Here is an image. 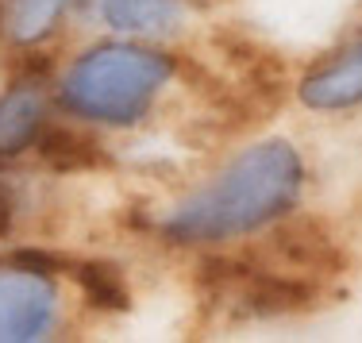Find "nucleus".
<instances>
[{"label": "nucleus", "instance_id": "3", "mask_svg": "<svg viewBox=\"0 0 362 343\" xmlns=\"http://www.w3.org/2000/svg\"><path fill=\"white\" fill-rule=\"evenodd\" d=\"M58 293L35 270L0 274V343L42 339L54 324Z\"/></svg>", "mask_w": 362, "mask_h": 343}, {"label": "nucleus", "instance_id": "2", "mask_svg": "<svg viewBox=\"0 0 362 343\" xmlns=\"http://www.w3.org/2000/svg\"><path fill=\"white\" fill-rule=\"evenodd\" d=\"M170 77V58L139 47H97L66 74L62 100L77 116L132 124Z\"/></svg>", "mask_w": 362, "mask_h": 343}, {"label": "nucleus", "instance_id": "9", "mask_svg": "<svg viewBox=\"0 0 362 343\" xmlns=\"http://www.w3.org/2000/svg\"><path fill=\"white\" fill-rule=\"evenodd\" d=\"M39 151H42V158L50 162V166H58V170H77V166H93V162L100 158V147L97 143H89V139H81L77 132H50L47 139L39 143Z\"/></svg>", "mask_w": 362, "mask_h": 343}, {"label": "nucleus", "instance_id": "1", "mask_svg": "<svg viewBox=\"0 0 362 343\" xmlns=\"http://www.w3.org/2000/svg\"><path fill=\"white\" fill-rule=\"evenodd\" d=\"M300 178L305 170H300L297 151L286 139H270L239 154L212 185L177 204V212L166 220V231L181 243L231 239L255 231L293 209Z\"/></svg>", "mask_w": 362, "mask_h": 343}, {"label": "nucleus", "instance_id": "8", "mask_svg": "<svg viewBox=\"0 0 362 343\" xmlns=\"http://www.w3.org/2000/svg\"><path fill=\"white\" fill-rule=\"evenodd\" d=\"M77 281H81L85 297L93 305H100V308H124L127 305V286L119 278V270L108 267V262H85V267H77Z\"/></svg>", "mask_w": 362, "mask_h": 343}, {"label": "nucleus", "instance_id": "4", "mask_svg": "<svg viewBox=\"0 0 362 343\" xmlns=\"http://www.w3.org/2000/svg\"><path fill=\"white\" fill-rule=\"evenodd\" d=\"M300 100L308 108H320V112L358 105L362 100V39H355L343 54H335L316 74H308L305 85H300Z\"/></svg>", "mask_w": 362, "mask_h": 343}, {"label": "nucleus", "instance_id": "5", "mask_svg": "<svg viewBox=\"0 0 362 343\" xmlns=\"http://www.w3.org/2000/svg\"><path fill=\"white\" fill-rule=\"evenodd\" d=\"M42 97L35 89H16L0 100V154L23 151L39 132Z\"/></svg>", "mask_w": 362, "mask_h": 343}, {"label": "nucleus", "instance_id": "6", "mask_svg": "<svg viewBox=\"0 0 362 343\" xmlns=\"http://www.w3.org/2000/svg\"><path fill=\"white\" fill-rule=\"evenodd\" d=\"M105 20L119 31H162L177 20V0H105Z\"/></svg>", "mask_w": 362, "mask_h": 343}, {"label": "nucleus", "instance_id": "10", "mask_svg": "<svg viewBox=\"0 0 362 343\" xmlns=\"http://www.w3.org/2000/svg\"><path fill=\"white\" fill-rule=\"evenodd\" d=\"M12 212H16V193L8 182H0V236L12 228Z\"/></svg>", "mask_w": 362, "mask_h": 343}, {"label": "nucleus", "instance_id": "7", "mask_svg": "<svg viewBox=\"0 0 362 343\" xmlns=\"http://www.w3.org/2000/svg\"><path fill=\"white\" fill-rule=\"evenodd\" d=\"M70 0H8L4 4V31L16 42H35L54 28L58 12Z\"/></svg>", "mask_w": 362, "mask_h": 343}]
</instances>
